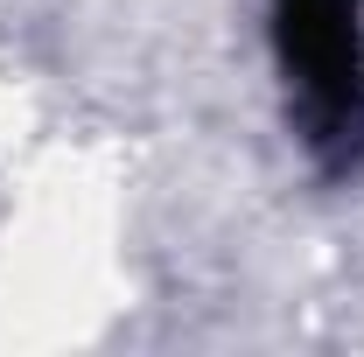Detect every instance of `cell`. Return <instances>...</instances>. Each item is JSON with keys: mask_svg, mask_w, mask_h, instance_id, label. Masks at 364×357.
I'll use <instances>...</instances> for the list:
<instances>
[{"mask_svg": "<svg viewBox=\"0 0 364 357\" xmlns=\"http://www.w3.org/2000/svg\"><path fill=\"white\" fill-rule=\"evenodd\" d=\"M273 63L322 161L364 154V0H267Z\"/></svg>", "mask_w": 364, "mask_h": 357, "instance_id": "6da1fadb", "label": "cell"}]
</instances>
